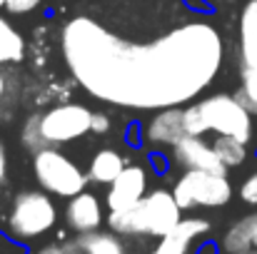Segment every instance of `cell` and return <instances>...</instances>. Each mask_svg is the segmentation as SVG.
Returning a JSON list of instances; mask_svg holds the SVG:
<instances>
[{"label":"cell","mask_w":257,"mask_h":254,"mask_svg":"<svg viewBox=\"0 0 257 254\" xmlns=\"http://www.w3.org/2000/svg\"><path fill=\"white\" fill-rule=\"evenodd\" d=\"M242 254H257V249H250V252H242Z\"/></svg>","instance_id":"obj_27"},{"label":"cell","mask_w":257,"mask_h":254,"mask_svg":"<svg viewBox=\"0 0 257 254\" xmlns=\"http://www.w3.org/2000/svg\"><path fill=\"white\" fill-rule=\"evenodd\" d=\"M23 53H25V45H23L20 33L8 20L0 18V65L23 60Z\"/></svg>","instance_id":"obj_16"},{"label":"cell","mask_w":257,"mask_h":254,"mask_svg":"<svg viewBox=\"0 0 257 254\" xmlns=\"http://www.w3.org/2000/svg\"><path fill=\"white\" fill-rule=\"evenodd\" d=\"M33 254H65V247H60V244H43Z\"/></svg>","instance_id":"obj_24"},{"label":"cell","mask_w":257,"mask_h":254,"mask_svg":"<svg viewBox=\"0 0 257 254\" xmlns=\"http://www.w3.org/2000/svg\"><path fill=\"white\" fill-rule=\"evenodd\" d=\"M207 232H210V222L207 219H197V217L180 219L172 232H168L165 237H160L158 247L150 254H190V247L200 237H205Z\"/></svg>","instance_id":"obj_10"},{"label":"cell","mask_w":257,"mask_h":254,"mask_svg":"<svg viewBox=\"0 0 257 254\" xmlns=\"http://www.w3.org/2000/svg\"><path fill=\"white\" fill-rule=\"evenodd\" d=\"M172 197L180 204V209H192V207H222L232 197L230 179L225 174L215 172H200V169H187L172 187Z\"/></svg>","instance_id":"obj_5"},{"label":"cell","mask_w":257,"mask_h":254,"mask_svg":"<svg viewBox=\"0 0 257 254\" xmlns=\"http://www.w3.org/2000/svg\"><path fill=\"white\" fill-rule=\"evenodd\" d=\"M185 130L187 135H205L217 132L235 137L240 142H247L252 135V120L250 112L230 95H212L205 97L185 110Z\"/></svg>","instance_id":"obj_2"},{"label":"cell","mask_w":257,"mask_h":254,"mask_svg":"<svg viewBox=\"0 0 257 254\" xmlns=\"http://www.w3.org/2000/svg\"><path fill=\"white\" fill-rule=\"evenodd\" d=\"M75 244L83 254H127L125 242L115 232L95 229V232H87V234H78Z\"/></svg>","instance_id":"obj_14"},{"label":"cell","mask_w":257,"mask_h":254,"mask_svg":"<svg viewBox=\"0 0 257 254\" xmlns=\"http://www.w3.org/2000/svg\"><path fill=\"white\" fill-rule=\"evenodd\" d=\"M187 135L185 130V110L180 107H165L160 110L150 125H148V140L153 145H177Z\"/></svg>","instance_id":"obj_12"},{"label":"cell","mask_w":257,"mask_h":254,"mask_svg":"<svg viewBox=\"0 0 257 254\" xmlns=\"http://www.w3.org/2000/svg\"><path fill=\"white\" fill-rule=\"evenodd\" d=\"M20 140H23V145H25L33 155L48 147V145H45V140H43V132H40L38 115H35V117H30V120L25 122V127H23V132H20Z\"/></svg>","instance_id":"obj_19"},{"label":"cell","mask_w":257,"mask_h":254,"mask_svg":"<svg viewBox=\"0 0 257 254\" xmlns=\"http://www.w3.org/2000/svg\"><path fill=\"white\" fill-rule=\"evenodd\" d=\"M110 130V117L102 115V112H92V120H90V132H97V135H105Z\"/></svg>","instance_id":"obj_22"},{"label":"cell","mask_w":257,"mask_h":254,"mask_svg":"<svg viewBox=\"0 0 257 254\" xmlns=\"http://www.w3.org/2000/svg\"><path fill=\"white\" fill-rule=\"evenodd\" d=\"M38 3H40V0H5V8H8L10 13H15V15H23V13L35 10Z\"/></svg>","instance_id":"obj_21"},{"label":"cell","mask_w":257,"mask_h":254,"mask_svg":"<svg viewBox=\"0 0 257 254\" xmlns=\"http://www.w3.org/2000/svg\"><path fill=\"white\" fill-rule=\"evenodd\" d=\"M58 222V207L45 192H23L15 197L8 229L15 239H38L48 234Z\"/></svg>","instance_id":"obj_3"},{"label":"cell","mask_w":257,"mask_h":254,"mask_svg":"<svg viewBox=\"0 0 257 254\" xmlns=\"http://www.w3.org/2000/svg\"><path fill=\"white\" fill-rule=\"evenodd\" d=\"M33 172L38 184L55 194V197H75L80 192H85L87 174L78 167L70 157H65L63 152H58L55 147H45L40 152H35L33 160Z\"/></svg>","instance_id":"obj_4"},{"label":"cell","mask_w":257,"mask_h":254,"mask_svg":"<svg viewBox=\"0 0 257 254\" xmlns=\"http://www.w3.org/2000/svg\"><path fill=\"white\" fill-rule=\"evenodd\" d=\"M5 177H8V157H5V147L0 142V182H5Z\"/></svg>","instance_id":"obj_25"},{"label":"cell","mask_w":257,"mask_h":254,"mask_svg":"<svg viewBox=\"0 0 257 254\" xmlns=\"http://www.w3.org/2000/svg\"><path fill=\"white\" fill-rule=\"evenodd\" d=\"M240 197H242L247 204H257V172L252 177L245 179V184L240 187Z\"/></svg>","instance_id":"obj_20"},{"label":"cell","mask_w":257,"mask_h":254,"mask_svg":"<svg viewBox=\"0 0 257 254\" xmlns=\"http://www.w3.org/2000/svg\"><path fill=\"white\" fill-rule=\"evenodd\" d=\"M212 150L217 155V160L225 165V167H237L245 162L247 157V150H245V142L235 140V137H227V135H217V140L212 142Z\"/></svg>","instance_id":"obj_17"},{"label":"cell","mask_w":257,"mask_h":254,"mask_svg":"<svg viewBox=\"0 0 257 254\" xmlns=\"http://www.w3.org/2000/svg\"><path fill=\"white\" fill-rule=\"evenodd\" d=\"M5 92V80H3V75H0V95Z\"/></svg>","instance_id":"obj_26"},{"label":"cell","mask_w":257,"mask_h":254,"mask_svg":"<svg viewBox=\"0 0 257 254\" xmlns=\"http://www.w3.org/2000/svg\"><path fill=\"white\" fill-rule=\"evenodd\" d=\"M3 5H5V0H0V8H3Z\"/></svg>","instance_id":"obj_28"},{"label":"cell","mask_w":257,"mask_h":254,"mask_svg":"<svg viewBox=\"0 0 257 254\" xmlns=\"http://www.w3.org/2000/svg\"><path fill=\"white\" fill-rule=\"evenodd\" d=\"M235 100H237L250 115L257 112V70L255 68H242V85H240Z\"/></svg>","instance_id":"obj_18"},{"label":"cell","mask_w":257,"mask_h":254,"mask_svg":"<svg viewBox=\"0 0 257 254\" xmlns=\"http://www.w3.org/2000/svg\"><path fill=\"white\" fill-rule=\"evenodd\" d=\"M245 224H247V232H250V244L252 249H257V214H250V217H242Z\"/></svg>","instance_id":"obj_23"},{"label":"cell","mask_w":257,"mask_h":254,"mask_svg":"<svg viewBox=\"0 0 257 254\" xmlns=\"http://www.w3.org/2000/svg\"><path fill=\"white\" fill-rule=\"evenodd\" d=\"M90 120H92V112L83 105H75V102L58 105V107L38 115L40 132H43V140L48 147L83 137L85 132H90Z\"/></svg>","instance_id":"obj_6"},{"label":"cell","mask_w":257,"mask_h":254,"mask_svg":"<svg viewBox=\"0 0 257 254\" xmlns=\"http://www.w3.org/2000/svg\"><path fill=\"white\" fill-rule=\"evenodd\" d=\"M240 58L242 68L257 70V0H250L240 18Z\"/></svg>","instance_id":"obj_13"},{"label":"cell","mask_w":257,"mask_h":254,"mask_svg":"<svg viewBox=\"0 0 257 254\" xmlns=\"http://www.w3.org/2000/svg\"><path fill=\"white\" fill-rule=\"evenodd\" d=\"M138 207L143 214L145 234H150V237H165L182 219L180 204L175 202L172 192H165V189H155V192L145 194Z\"/></svg>","instance_id":"obj_7"},{"label":"cell","mask_w":257,"mask_h":254,"mask_svg":"<svg viewBox=\"0 0 257 254\" xmlns=\"http://www.w3.org/2000/svg\"><path fill=\"white\" fill-rule=\"evenodd\" d=\"M65 219H68V227L78 234H87V232L100 229V224H102L100 199L90 192H80V194L70 197L68 209H65Z\"/></svg>","instance_id":"obj_11"},{"label":"cell","mask_w":257,"mask_h":254,"mask_svg":"<svg viewBox=\"0 0 257 254\" xmlns=\"http://www.w3.org/2000/svg\"><path fill=\"white\" fill-rule=\"evenodd\" d=\"M63 55L73 78L97 100L133 107H177L202 92L220 70L222 40L207 23H190L140 45L112 35L90 18L63 30Z\"/></svg>","instance_id":"obj_1"},{"label":"cell","mask_w":257,"mask_h":254,"mask_svg":"<svg viewBox=\"0 0 257 254\" xmlns=\"http://www.w3.org/2000/svg\"><path fill=\"white\" fill-rule=\"evenodd\" d=\"M175 162L185 169H200V172H215V174L227 172V167L217 160L212 145L202 142L195 135H185L175 145Z\"/></svg>","instance_id":"obj_9"},{"label":"cell","mask_w":257,"mask_h":254,"mask_svg":"<svg viewBox=\"0 0 257 254\" xmlns=\"http://www.w3.org/2000/svg\"><path fill=\"white\" fill-rule=\"evenodd\" d=\"M145 189H148V172L138 165H125V169L117 174V179L110 184V192H107L110 212L135 207L145 197Z\"/></svg>","instance_id":"obj_8"},{"label":"cell","mask_w":257,"mask_h":254,"mask_svg":"<svg viewBox=\"0 0 257 254\" xmlns=\"http://www.w3.org/2000/svg\"><path fill=\"white\" fill-rule=\"evenodd\" d=\"M122 169H125V162H122V157L115 150H100L92 157V162H90L87 179H92L97 184H112Z\"/></svg>","instance_id":"obj_15"}]
</instances>
